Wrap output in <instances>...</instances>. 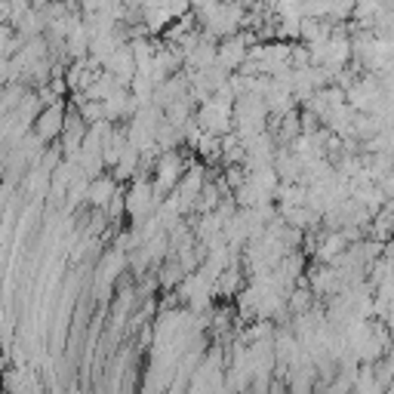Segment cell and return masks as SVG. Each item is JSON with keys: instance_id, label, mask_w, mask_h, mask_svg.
<instances>
[{"instance_id": "277c9868", "label": "cell", "mask_w": 394, "mask_h": 394, "mask_svg": "<svg viewBox=\"0 0 394 394\" xmlns=\"http://www.w3.org/2000/svg\"><path fill=\"white\" fill-rule=\"evenodd\" d=\"M114 195H117V185L108 176H99V179H93V185H90V200L96 207H108L114 200Z\"/></svg>"}, {"instance_id": "7a4b0ae2", "label": "cell", "mask_w": 394, "mask_h": 394, "mask_svg": "<svg viewBox=\"0 0 394 394\" xmlns=\"http://www.w3.org/2000/svg\"><path fill=\"white\" fill-rule=\"evenodd\" d=\"M65 108H62V102H56V105H49V108H44V114L35 121V133L44 142H49V139H56L59 133H65Z\"/></svg>"}, {"instance_id": "3957f363", "label": "cell", "mask_w": 394, "mask_h": 394, "mask_svg": "<svg viewBox=\"0 0 394 394\" xmlns=\"http://www.w3.org/2000/svg\"><path fill=\"white\" fill-rule=\"evenodd\" d=\"M182 179V161H179V154H164L161 157V164H157V191H173V185Z\"/></svg>"}, {"instance_id": "6da1fadb", "label": "cell", "mask_w": 394, "mask_h": 394, "mask_svg": "<svg viewBox=\"0 0 394 394\" xmlns=\"http://www.w3.org/2000/svg\"><path fill=\"white\" fill-rule=\"evenodd\" d=\"M250 44L244 40V35H234V37H225L219 44V65L225 71H234V68H244L247 56H250Z\"/></svg>"}]
</instances>
